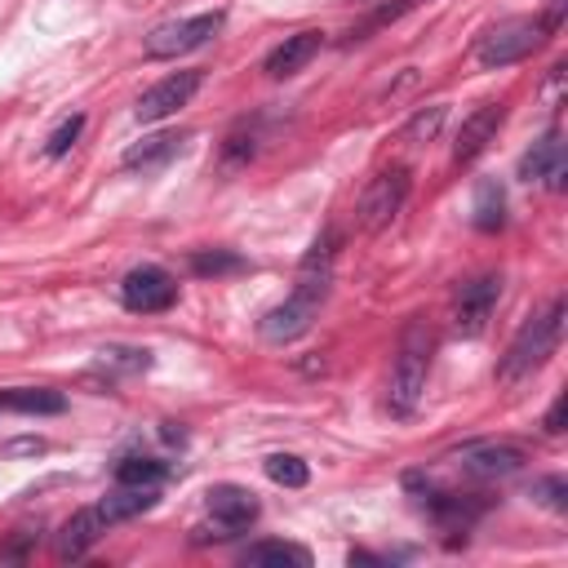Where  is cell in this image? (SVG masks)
<instances>
[{
	"label": "cell",
	"instance_id": "6da1fadb",
	"mask_svg": "<svg viewBox=\"0 0 568 568\" xmlns=\"http://www.w3.org/2000/svg\"><path fill=\"white\" fill-rule=\"evenodd\" d=\"M333 257H337V235L324 231V235L306 248V257H302V266H297V280H293V293L257 320L262 342L284 346V342L311 333V324H315V315H320V306H324V297H328V284H333Z\"/></svg>",
	"mask_w": 568,
	"mask_h": 568
},
{
	"label": "cell",
	"instance_id": "7a4b0ae2",
	"mask_svg": "<svg viewBox=\"0 0 568 568\" xmlns=\"http://www.w3.org/2000/svg\"><path fill=\"white\" fill-rule=\"evenodd\" d=\"M430 355H435V333L426 320H408V328L399 333V351H395V368H390V390L386 404L395 417H413L422 395H426V377H430Z\"/></svg>",
	"mask_w": 568,
	"mask_h": 568
},
{
	"label": "cell",
	"instance_id": "3957f363",
	"mask_svg": "<svg viewBox=\"0 0 568 568\" xmlns=\"http://www.w3.org/2000/svg\"><path fill=\"white\" fill-rule=\"evenodd\" d=\"M559 333H564V297H550L537 315H528V320L519 324V333L510 337V346H506V355H501V364H497V377H501V382H519V377L537 373V368L555 355Z\"/></svg>",
	"mask_w": 568,
	"mask_h": 568
},
{
	"label": "cell",
	"instance_id": "277c9868",
	"mask_svg": "<svg viewBox=\"0 0 568 568\" xmlns=\"http://www.w3.org/2000/svg\"><path fill=\"white\" fill-rule=\"evenodd\" d=\"M546 40H550V31H546V22H541L537 13H532V18H506V22H497V27H488V31L479 36L475 62L488 67V71H497V67H510V62L532 58Z\"/></svg>",
	"mask_w": 568,
	"mask_h": 568
},
{
	"label": "cell",
	"instance_id": "5b68a950",
	"mask_svg": "<svg viewBox=\"0 0 568 568\" xmlns=\"http://www.w3.org/2000/svg\"><path fill=\"white\" fill-rule=\"evenodd\" d=\"M222 22H226V18H222L217 9H213V13H195V18L160 22V27L146 31L142 53H146V58H178V53H191V49L209 44V40L222 31Z\"/></svg>",
	"mask_w": 568,
	"mask_h": 568
},
{
	"label": "cell",
	"instance_id": "8992f818",
	"mask_svg": "<svg viewBox=\"0 0 568 568\" xmlns=\"http://www.w3.org/2000/svg\"><path fill=\"white\" fill-rule=\"evenodd\" d=\"M408 186H413V178H408V169L404 164H390V169H382L368 186H364V195H359V226L364 231H382V226H390L395 222V213L404 209V200H408Z\"/></svg>",
	"mask_w": 568,
	"mask_h": 568
},
{
	"label": "cell",
	"instance_id": "52a82bcc",
	"mask_svg": "<svg viewBox=\"0 0 568 568\" xmlns=\"http://www.w3.org/2000/svg\"><path fill=\"white\" fill-rule=\"evenodd\" d=\"M120 302H124V311H133V315H160V311H169V306L178 302V280H173L164 266L142 262V266L124 271V280H120Z\"/></svg>",
	"mask_w": 568,
	"mask_h": 568
},
{
	"label": "cell",
	"instance_id": "ba28073f",
	"mask_svg": "<svg viewBox=\"0 0 568 568\" xmlns=\"http://www.w3.org/2000/svg\"><path fill=\"white\" fill-rule=\"evenodd\" d=\"M497 297H501V275L488 271V275L466 280L457 288V297H453V324H457V333L462 337H479L488 328L493 311H497Z\"/></svg>",
	"mask_w": 568,
	"mask_h": 568
},
{
	"label": "cell",
	"instance_id": "9c48e42d",
	"mask_svg": "<svg viewBox=\"0 0 568 568\" xmlns=\"http://www.w3.org/2000/svg\"><path fill=\"white\" fill-rule=\"evenodd\" d=\"M200 84H204V71H173V75H164L160 84H151V89L138 98L133 120H138V124H155V120L173 115L178 106H186V102L195 98Z\"/></svg>",
	"mask_w": 568,
	"mask_h": 568
},
{
	"label": "cell",
	"instance_id": "30bf717a",
	"mask_svg": "<svg viewBox=\"0 0 568 568\" xmlns=\"http://www.w3.org/2000/svg\"><path fill=\"white\" fill-rule=\"evenodd\" d=\"M528 457H524V448L519 444H466L462 453H457V466L466 470V475H475V479H501V475H515L519 466H524Z\"/></svg>",
	"mask_w": 568,
	"mask_h": 568
},
{
	"label": "cell",
	"instance_id": "8fae6325",
	"mask_svg": "<svg viewBox=\"0 0 568 568\" xmlns=\"http://www.w3.org/2000/svg\"><path fill=\"white\" fill-rule=\"evenodd\" d=\"M204 506H209V515L217 519V528H222V537H231V532H240V528H248L253 519H257V497L248 493V488H240V484H213L209 493H204Z\"/></svg>",
	"mask_w": 568,
	"mask_h": 568
},
{
	"label": "cell",
	"instance_id": "7c38bea8",
	"mask_svg": "<svg viewBox=\"0 0 568 568\" xmlns=\"http://www.w3.org/2000/svg\"><path fill=\"white\" fill-rule=\"evenodd\" d=\"M501 120H506V106H501V102H484V106H475V111L462 120V129H457L453 160H457V164H470L475 155H484V146L497 138Z\"/></svg>",
	"mask_w": 568,
	"mask_h": 568
},
{
	"label": "cell",
	"instance_id": "4fadbf2b",
	"mask_svg": "<svg viewBox=\"0 0 568 568\" xmlns=\"http://www.w3.org/2000/svg\"><path fill=\"white\" fill-rule=\"evenodd\" d=\"M564 173H568V160H564V142H559L555 129L519 155V178L524 182H546L550 191H559L564 186Z\"/></svg>",
	"mask_w": 568,
	"mask_h": 568
},
{
	"label": "cell",
	"instance_id": "5bb4252c",
	"mask_svg": "<svg viewBox=\"0 0 568 568\" xmlns=\"http://www.w3.org/2000/svg\"><path fill=\"white\" fill-rule=\"evenodd\" d=\"M320 49H324V31H297V36H284V40L266 53L262 71H266L271 80H288V75H297Z\"/></svg>",
	"mask_w": 568,
	"mask_h": 568
},
{
	"label": "cell",
	"instance_id": "9a60e30c",
	"mask_svg": "<svg viewBox=\"0 0 568 568\" xmlns=\"http://www.w3.org/2000/svg\"><path fill=\"white\" fill-rule=\"evenodd\" d=\"M155 501H160V488H146V484H115V488L98 501V515H102L106 528H111V524H124V519L146 515Z\"/></svg>",
	"mask_w": 568,
	"mask_h": 568
},
{
	"label": "cell",
	"instance_id": "2e32d148",
	"mask_svg": "<svg viewBox=\"0 0 568 568\" xmlns=\"http://www.w3.org/2000/svg\"><path fill=\"white\" fill-rule=\"evenodd\" d=\"M102 532H106V519L98 515V506H84V510H75V515L58 528L53 550H58V559H80V555H84Z\"/></svg>",
	"mask_w": 568,
	"mask_h": 568
},
{
	"label": "cell",
	"instance_id": "e0dca14e",
	"mask_svg": "<svg viewBox=\"0 0 568 568\" xmlns=\"http://www.w3.org/2000/svg\"><path fill=\"white\" fill-rule=\"evenodd\" d=\"M240 564H253V568H311V550L297 546V541H253Z\"/></svg>",
	"mask_w": 568,
	"mask_h": 568
},
{
	"label": "cell",
	"instance_id": "ac0fdd59",
	"mask_svg": "<svg viewBox=\"0 0 568 568\" xmlns=\"http://www.w3.org/2000/svg\"><path fill=\"white\" fill-rule=\"evenodd\" d=\"M182 142H186L182 133H155V138H142V142H133V146L124 151L120 164H124V169H142V173H146V169H160V164H169V160L182 151Z\"/></svg>",
	"mask_w": 568,
	"mask_h": 568
},
{
	"label": "cell",
	"instance_id": "d6986e66",
	"mask_svg": "<svg viewBox=\"0 0 568 568\" xmlns=\"http://www.w3.org/2000/svg\"><path fill=\"white\" fill-rule=\"evenodd\" d=\"M470 222L475 231H501L506 226V191L497 178H484L470 195Z\"/></svg>",
	"mask_w": 568,
	"mask_h": 568
},
{
	"label": "cell",
	"instance_id": "ffe728a7",
	"mask_svg": "<svg viewBox=\"0 0 568 568\" xmlns=\"http://www.w3.org/2000/svg\"><path fill=\"white\" fill-rule=\"evenodd\" d=\"M0 408H13V413H36V417H53L67 408V399L58 390H44V386H18L9 395H0Z\"/></svg>",
	"mask_w": 568,
	"mask_h": 568
},
{
	"label": "cell",
	"instance_id": "44dd1931",
	"mask_svg": "<svg viewBox=\"0 0 568 568\" xmlns=\"http://www.w3.org/2000/svg\"><path fill=\"white\" fill-rule=\"evenodd\" d=\"M186 266H191V275H200V280H222V275L248 271V262H244L240 253H231V248H195Z\"/></svg>",
	"mask_w": 568,
	"mask_h": 568
},
{
	"label": "cell",
	"instance_id": "7402d4cb",
	"mask_svg": "<svg viewBox=\"0 0 568 568\" xmlns=\"http://www.w3.org/2000/svg\"><path fill=\"white\" fill-rule=\"evenodd\" d=\"M253 151H257V129H253L248 120H240V124L226 133V142H222V169H226V173L244 169V164L253 160Z\"/></svg>",
	"mask_w": 568,
	"mask_h": 568
},
{
	"label": "cell",
	"instance_id": "603a6c76",
	"mask_svg": "<svg viewBox=\"0 0 568 568\" xmlns=\"http://www.w3.org/2000/svg\"><path fill=\"white\" fill-rule=\"evenodd\" d=\"M164 479V462L155 457H142V453H129L115 462V484H146V488H160Z\"/></svg>",
	"mask_w": 568,
	"mask_h": 568
},
{
	"label": "cell",
	"instance_id": "cb8c5ba5",
	"mask_svg": "<svg viewBox=\"0 0 568 568\" xmlns=\"http://www.w3.org/2000/svg\"><path fill=\"white\" fill-rule=\"evenodd\" d=\"M98 364L115 368V373H146L151 368V351L146 346H106V351H98Z\"/></svg>",
	"mask_w": 568,
	"mask_h": 568
},
{
	"label": "cell",
	"instance_id": "d4e9b609",
	"mask_svg": "<svg viewBox=\"0 0 568 568\" xmlns=\"http://www.w3.org/2000/svg\"><path fill=\"white\" fill-rule=\"evenodd\" d=\"M266 475H271L275 484H284V488H302V484L311 479V470H306V462H302L297 453H271V457H266Z\"/></svg>",
	"mask_w": 568,
	"mask_h": 568
},
{
	"label": "cell",
	"instance_id": "484cf974",
	"mask_svg": "<svg viewBox=\"0 0 568 568\" xmlns=\"http://www.w3.org/2000/svg\"><path fill=\"white\" fill-rule=\"evenodd\" d=\"M439 124H444V106H439V102H435V106H422V111L408 120V129H404V142L422 146V142H430V138L439 133Z\"/></svg>",
	"mask_w": 568,
	"mask_h": 568
},
{
	"label": "cell",
	"instance_id": "4316f807",
	"mask_svg": "<svg viewBox=\"0 0 568 568\" xmlns=\"http://www.w3.org/2000/svg\"><path fill=\"white\" fill-rule=\"evenodd\" d=\"M84 133V115H67L49 138H44V155L49 160H58V155H67L71 146H75V138Z\"/></svg>",
	"mask_w": 568,
	"mask_h": 568
},
{
	"label": "cell",
	"instance_id": "83f0119b",
	"mask_svg": "<svg viewBox=\"0 0 568 568\" xmlns=\"http://www.w3.org/2000/svg\"><path fill=\"white\" fill-rule=\"evenodd\" d=\"M532 497H537L541 506H550V510H568V484H564V475L537 479V484H532Z\"/></svg>",
	"mask_w": 568,
	"mask_h": 568
},
{
	"label": "cell",
	"instance_id": "f1b7e54d",
	"mask_svg": "<svg viewBox=\"0 0 568 568\" xmlns=\"http://www.w3.org/2000/svg\"><path fill=\"white\" fill-rule=\"evenodd\" d=\"M413 4H417V0H395V4H382L377 13H368V18H364V22H359V27L351 31V40H364L368 31H377V27H386L390 18H399V13H408Z\"/></svg>",
	"mask_w": 568,
	"mask_h": 568
},
{
	"label": "cell",
	"instance_id": "f546056e",
	"mask_svg": "<svg viewBox=\"0 0 568 568\" xmlns=\"http://www.w3.org/2000/svg\"><path fill=\"white\" fill-rule=\"evenodd\" d=\"M564 413H568V399H564V395H555V404H550V413H546V422H541V426H546V435H559V430H564Z\"/></svg>",
	"mask_w": 568,
	"mask_h": 568
}]
</instances>
